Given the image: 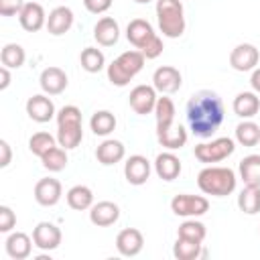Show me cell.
Returning a JSON list of instances; mask_svg holds the SVG:
<instances>
[{
  "label": "cell",
  "instance_id": "ee69618b",
  "mask_svg": "<svg viewBox=\"0 0 260 260\" xmlns=\"http://www.w3.org/2000/svg\"><path fill=\"white\" fill-rule=\"evenodd\" d=\"M250 85H252V89H254L256 93H260V67H256V69L252 71V77H250Z\"/></svg>",
  "mask_w": 260,
  "mask_h": 260
},
{
  "label": "cell",
  "instance_id": "d6986e66",
  "mask_svg": "<svg viewBox=\"0 0 260 260\" xmlns=\"http://www.w3.org/2000/svg\"><path fill=\"white\" fill-rule=\"evenodd\" d=\"M120 217V207L114 201H98L95 205L89 207V219L98 228H108L116 223Z\"/></svg>",
  "mask_w": 260,
  "mask_h": 260
},
{
  "label": "cell",
  "instance_id": "9c48e42d",
  "mask_svg": "<svg viewBox=\"0 0 260 260\" xmlns=\"http://www.w3.org/2000/svg\"><path fill=\"white\" fill-rule=\"evenodd\" d=\"M156 100H158V98H156L154 85H144V83L136 85V87L130 91V95H128L130 108H132L136 114H140V116H146V114L154 112Z\"/></svg>",
  "mask_w": 260,
  "mask_h": 260
},
{
  "label": "cell",
  "instance_id": "d590c367",
  "mask_svg": "<svg viewBox=\"0 0 260 260\" xmlns=\"http://www.w3.org/2000/svg\"><path fill=\"white\" fill-rule=\"evenodd\" d=\"M205 225L197 219H187L179 225L177 230V236L179 238H187V240H193V242H203L205 240Z\"/></svg>",
  "mask_w": 260,
  "mask_h": 260
},
{
  "label": "cell",
  "instance_id": "60d3db41",
  "mask_svg": "<svg viewBox=\"0 0 260 260\" xmlns=\"http://www.w3.org/2000/svg\"><path fill=\"white\" fill-rule=\"evenodd\" d=\"M83 6L91 14H102L112 6V0H83Z\"/></svg>",
  "mask_w": 260,
  "mask_h": 260
},
{
  "label": "cell",
  "instance_id": "7a4b0ae2",
  "mask_svg": "<svg viewBox=\"0 0 260 260\" xmlns=\"http://www.w3.org/2000/svg\"><path fill=\"white\" fill-rule=\"evenodd\" d=\"M154 118H156V140L160 146L169 150H177L185 146L187 130L181 124H175V104L171 98L162 95L156 100Z\"/></svg>",
  "mask_w": 260,
  "mask_h": 260
},
{
  "label": "cell",
  "instance_id": "f35d334b",
  "mask_svg": "<svg viewBox=\"0 0 260 260\" xmlns=\"http://www.w3.org/2000/svg\"><path fill=\"white\" fill-rule=\"evenodd\" d=\"M24 2L22 0H0V14L2 16H12L22 10Z\"/></svg>",
  "mask_w": 260,
  "mask_h": 260
},
{
  "label": "cell",
  "instance_id": "30bf717a",
  "mask_svg": "<svg viewBox=\"0 0 260 260\" xmlns=\"http://www.w3.org/2000/svg\"><path fill=\"white\" fill-rule=\"evenodd\" d=\"M258 59H260V53H258V49H256L254 45H250V43H240V45H236V47L232 49V53H230V65H232V69L242 71V73L256 69Z\"/></svg>",
  "mask_w": 260,
  "mask_h": 260
},
{
  "label": "cell",
  "instance_id": "f6af8a7d",
  "mask_svg": "<svg viewBox=\"0 0 260 260\" xmlns=\"http://www.w3.org/2000/svg\"><path fill=\"white\" fill-rule=\"evenodd\" d=\"M134 2H138V4H146V2H150V0H134Z\"/></svg>",
  "mask_w": 260,
  "mask_h": 260
},
{
  "label": "cell",
  "instance_id": "2e32d148",
  "mask_svg": "<svg viewBox=\"0 0 260 260\" xmlns=\"http://www.w3.org/2000/svg\"><path fill=\"white\" fill-rule=\"evenodd\" d=\"M124 177L130 185H144L150 177V162L142 154H132L124 162Z\"/></svg>",
  "mask_w": 260,
  "mask_h": 260
},
{
  "label": "cell",
  "instance_id": "b9f144b4",
  "mask_svg": "<svg viewBox=\"0 0 260 260\" xmlns=\"http://www.w3.org/2000/svg\"><path fill=\"white\" fill-rule=\"evenodd\" d=\"M10 160H12V150H10V144L2 138L0 140V169H4V167H8L10 165Z\"/></svg>",
  "mask_w": 260,
  "mask_h": 260
},
{
  "label": "cell",
  "instance_id": "5bb4252c",
  "mask_svg": "<svg viewBox=\"0 0 260 260\" xmlns=\"http://www.w3.org/2000/svg\"><path fill=\"white\" fill-rule=\"evenodd\" d=\"M18 20L26 32H37L43 28V24H47V14L39 2H24L22 10L18 12Z\"/></svg>",
  "mask_w": 260,
  "mask_h": 260
},
{
  "label": "cell",
  "instance_id": "ffe728a7",
  "mask_svg": "<svg viewBox=\"0 0 260 260\" xmlns=\"http://www.w3.org/2000/svg\"><path fill=\"white\" fill-rule=\"evenodd\" d=\"M144 246V236L136 228H124L116 238V248L122 256H136Z\"/></svg>",
  "mask_w": 260,
  "mask_h": 260
},
{
  "label": "cell",
  "instance_id": "484cf974",
  "mask_svg": "<svg viewBox=\"0 0 260 260\" xmlns=\"http://www.w3.org/2000/svg\"><path fill=\"white\" fill-rule=\"evenodd\" d=\"M260 110V98L254 91H240L234 98V112L240 118H252Z\"/></svg>",
  "mask_w": 260,
  "mask_h": 260
},
{
  "label": "cell",
  "instance_id": "6da1fadb",
  "mask_svg": "<svg viewBox=\"0 0 260 260\" xmlns=\"http://www.w3.org/2000/svg\"><path fill=\"white\" fill-rule=\"evenodd\" d=\"M187 120L195 136L209 138L223 122L221 98L211 89L195 91L187 102Z\"/></svg>",
  "mask_w": 260,
  "mask_h": 260
},
{
  "label": "cell",
  "instance_id": "8d00e7d4",
  "mask_svg": "<svg viewBox=\"0 0 260 260\" xmlns=\"http://www.w3.org/2000/svg\"><path fill=\"white\" fill-rule=\"evenodd\" d=\"M55 146V138L49 134V132H35L30 138H28V150L35 154V156H43L49 148Z\"/></svg>",
  "mask_w": 260,
  "mask_h": 260
},
{
  "label": "cell",
  "instance_id": "4316f807",
  "mask_svg": "<svg viewBox=\"0 0 260 260\" xmlns=\"http://www.w3.org/2000/svg\"><path fill=\"white\" fill-rule=\"evenodd\" d=\"M93 203V193L87 185H73L69 191H67V205L75 211H83V209H89Z\"/></svg>",
  "mask_w": 260,
  "mask_h": 260
},
{
  "label": "cell",
  "instance_id": "7bdbcfd3",
  "mask_svg": "<svg viewBox=\"0 0 260 260\" xmlns=\"http://www.w3.org/2000/svg\"><path fill=\"white\" fill-rule=\"evenodd\" d=\"M10 85V71L6 65L0 67V89H6Z\"/></svg>",
  "mask_w": 260,
  "mask_h": 260
},
{
  "label": "cell",
  "instance_id": "5b68a950",
  "mask_svg": "<svg viewBox=\"0 0 260 260\" xmlns=\"http://www.w3.org/2000/svg\"><path fill=\"white\" fill-rule=\"evenodd\" d=\"M83 138L81 128V110L77 106H63L57 112V140L63 148H75L79 146Z\"/></svg>",
  "mask_w": 260,
  "mask_h": 260
},
{
  "label": "cell",
  "instance_id": "603a6c76",
  "mask_svg": "<svg viewBox=\"0 0 260 260\" xmlns=\"http://www.w3.org/2000/svg\"><path fill=\"white\" fill-rule=\"evenodd\" d=\"M154 171L162 181H175L181 175V160L171 150L160 152L154 160Z\"/></svg>",
  "mask_w": 260,
  "mask_h": 260
},
{
  "label": "cell",
  "instance_id": "83f0119b",
  "mask_svg": "<svg viewBox=\"0 0 260 260\" xmlns=\"http://www.w3.org/2000/svg\"><path fill=\"white\" fill-rule=\"evenodd\" d=\"M238 207L240 211L254 215L260 211V185H246L242 193L238 195Z\"/></svg>",
  "mask_w": 260,
  "mask_h": 260
},
{
  "label": "cell",
  "instance_id": "f546056e",
  "mask_svg": "<svg viewBox=\"0 0 260 260\" xmlns=\"http://www.w3.org/2000/svg\"><path fill=\"white\" fill-rule=\"evenodd\" d=\"M201 254H205L201 252V242H193L177 236V242L173 244V256L177 260H197Z\"/></svg>",
  "mask_w": 260,
  "mask_h": 260
},
{
  "label": "cell",
  "instance_id": "9a60e30c",
  "mask_svg": "<svg viewBox=\"0 0 260 260\" xmlns=\"http://www.w3.org/2000/svg\"><path fill=\"white\" fill-rule=\"evenodd\" d=\"M126 37H128V41H130L138 51H142V49L156 37V32H154V28H152V24H150L148 20H144V18H132V20L128 22Z\"/></svg>",
  "mask_w": 260,
  "mask_h": 260
},
{
  "label": "cell",
  "instance_id": "e0dca14e",
  "mask_svg": "<svg viewBox=\"0 0 260 260\" xmlns=\"http://www.w3.org/2000/svg\"><path fill=\"white\" fill-rule=\"evenodd\" d=\"M39 83H41V89H43L45 93H49V95H57V93L65 91V87H67L69 81H67V73H65L61 67H57V65H49V67L43 69Z\"/></svg>",
  "mask_w": 260,
  "mask_h": 260
},
{
  "label": "cell",
  "instance_id": "cb8c5ba5",
  "mask_svg": "<svg viewBox=\"0 0 260 260\" xmlns=\"http://www.w3.org/2000/svg\"><path fill=\"white\" fill-rule=\"evenodd\" d=\"M32 242L24 232H14L8 236L6 240V252L12 260H24L30 256V250H32Z\"/></svg>",
  "mask_w": 260,
  "mask_h": 260
},
{
  "label": "cell",
  "instance_id": "1f68e13d",
  "mask_svg": "<svg viewBox=\"0 0 260 260\" xmlns=\"http://www.w3.org/2000/svg\"><path fill=\"white\" fill-rule=\"evenodd\" d=\"M67 148H63L61 144L57 146H53V148H49L43 156H41V162H43V167L47 169V171H51V173H59V171H63L65 167H67V152H65Z\"/></svg>",
  "mask_w": 260,
  "mask_h": 260
},
{
  "label": "cell",
  "instance_id": "4fadbf2b",
  "mask_svg": "<svg viewBox=\"0 0 260 260\" xmlns=\"http://www.w3.org/2000/svg\"><path fill=\"white\" fill-rule=\"evenodd\" d=\"M32 240L39 250H45V252L55 250L61 244V230L51 221H41L32 230Z\"/></svg>",
  "mask_w": 260,
  "mask_h": 260
},
{
  "label": "cell",
  "instance_id": "277c9868",
  "mask_svg": "<svg viewBox=\"0 0 260 260\" xmlns=\"http://www.w3.org/2000/svg\"><path fill=\"white\" fill-rule=\"evenodd\" d=\"M197 185L205 195L225 197L236 189V173L230 167H205L197 175Z\"/></svg>",
  "mask_w": 260,
  "mask_h": 260
},
{
  "label": "cell",
  "instance_id": "d6a6232c",
  "mask_svg": "<svg viewBox=\"0 0 260 260\" xmlns=\"http://www.w3.org/2000/svg\"><path fill=\"white\" fill-rule=\"evenodd\" d=\"M236 140L242 146H256L260 142V126L252 120H244L236 126Z\"/></svg>",
  "mask_w": 260,
  "mask_h": 260
},
{
  "label": "cell",
  "instance_id": "7402d4cb",
  "mask_svg": "<svg viewBox=\"0 0 260 260\" xmlns=\"http://www.w3.org/2000/svg\"><path fill=\"white\" fill-rule=\"evenodd\" d=\"M93 37L98 41V45L102 47H112L118 43L120 39V26L112 16H102L95 26H93Z\"/></svg>",
  "mask_w": 260,
  "mask_h": 260
},
{
  "label": "cell",
  "instance_id": "ac0fdd59",
  "mask_svg": "<svg viewBox=\"0 0 260 260\" xmlns=\"http://www.w3.org/2000/svg\"><path fill=\"white\" fill-rule=\"evenodd\" d=\"M26 114L30 120L43 124V122H49L53 116H55V104L51 98L43 95V93H37V95H30L26 100Z\"/></svg>",
  "mask_w": 260,
  "mask_h": 260
},
{
  "label": "cell",
  "instance_id": "7c38bea8",
  "mask_svg": "<svg viewBox=\"0 0 260 260\" xmlns=\"http://www.w3.org/2000/svg\"><path fill=\"white\" fill-rule=\"evenodd\" d=\"M61 193H63V187L55 177H43L35 183V199L39 205H45V207L55 205L61 199Z\"/></svg>",
  "mask_w": 260,
  "mask_h": 260
},
{
  "label": "cell",
  "instance_id": "52a82bcc",
  "mask_svg": "<svg viewBox=\"0 0 260 260\" xmlns=\"http://www.w3.org/2000/svg\"><path fill=\"white\" fill-rule=\"evenodd\" d=\"M236 144L230 136H221V138H213L211 142H201L195 146V158L199 162H219L223 158H228L234 152Z\"/></svg>",
  "mask_w": 260,
  "mask_h": 260
},
{
  "label": "cell",
  "instance_id": "ba28073f",
  "mask_svg": "<svg viewBox=\"0 0 260 260\" xmlns=\"http://www.w3.org/2000/svg\"><path fill=\"white\" fill-rule=\"evenodd\" d=\"M207 209H209V201L203 195L179 193L171 199V211L181 217H197V215H203Z\"/></svg>",
  "mask_w": 260,
  "mask_h": 260
},
{
  "label": "cell",
  "instance_id": "3957f363",
  "mask_svg": "<svg viewBox=\"0 0 260 260\" xmlns=\"http://www.w3.org/2000/svg\"><path fill=\"white\" fill-rule=\"evenodd\" d=\"M146 57L142 55V51L132 49V51H124L122 55H118L110 65H108V79L112 85L116 87H124L130 83V79H134L140 69L144 67Z\"/></svg>",
  "mask_w": 260,
  "mask_h": 260
},
{
  "label": "cell",
  "instance_id": "44dd1931",
  "mask_svg": "<svg viewBox=\"0 0 260 260\" xmlns=\"http://www.w3.org/2000/svg\"><path fill=\"white\" fill-rule=\"evenodd\" d=\"M73 24V10L69 6H57L47 16V30L55 37L65 35Z\"/></svg>",
  "mask_w": 260,
  "mask_h": 260
},
{
  "label": "cell",
  "instance_id": "836d02e7",
  "mask_svg": "<svg viewBox=\"0 0 260 260\" xmlns=\"http://www.w3.org/2000/svg\"><path fill=\"white\" fill-rule=\"evenodd\" d=\"M26 55H24V49L18 45V43H6L0 51V61L2 65H6L8 69H18L22 63H24Z\"/></svg>",
  "mask_w": 260,
  "mask_h": 260
},
{
  "label": "cell",
  "instance_id": "f1b7e54d",
  "mask_svg": "<svg viewBox=\"0 0 260 260\" xmlns=\"http://www.w3.org/2000/svg\"><path fill=\"white\" fill-rule=\"evenodd\" d=\"M240 179L244 185H260V154H248L240 160Z\"/></svg>",
  "mask_w": 260,
  "mask_h": 260
},
{
  "label": "cell",
  "instance_id": "ab89813d",
  "mask_svg": "<svg viewBox=\"0 0 260 260\" xmlns=\"http://www.w3.org/2000/svg\"><path fill=\"white\" fill-rule=\"evenodd\" d=\"M160 53H162V41H160V37L156 35V37L142 49V55H144L146 59H156Z\"/></svg>",
  "mask_w": 260,
  "mask_h": 260
},
{
  "label": "cell",
  "instance_id": "4dcf8cb0",
  "mask_svg": "<svg viewBox=\"0 0 260 260\" xmlns=\"http://www.w3.org/2000/svg\"><path fill=\"white\" fill-rule=\"evenodd\" d=\"M89 126H91V130H93V134H98V136H108V134H112V132L116 130V116H114L112 112H108V110H98V112L91 116Z\"/></svg>",
  "mask_w": 260,
  "mask_h": 260
},
{
  "label": "cell",
  "instance_id": "d4e9b609",
  "mask_svg": "<svg viewBox=\"0 0 260 260\" xmlns=\"http://www.w3.org/2000/svg\"><path fill=\"white\" fill-rule=\"evenodd\" d=\"M124 144L120 140H114V138H108L104 140L102 144H98L95 148V158L102 162V165H116L124 158Z\"/></svg>",
  "mask_w": 260,
  "mask_h": 260
},
{
  "label": "cell",
  "instance_id": "74e56055",
  "mask_svg": "<svg viewBox=\"0 0 260 260\" xmlns=\"http://www.w3.org/2000/svg\"><path fill=\"white\" fill-rule=\"evenodd\" d=\"M16 225V215L8 205H0V232H10Z\"/></svg>",
  "mask_w": 260,
  "mask_h": 260
},
{
  "label": "cell",
  "instance_id": "8992f818",
  "mask_svg": "<svg viewBox=\"0 0 260 260\" xmlns=\"http://www.w3.org/2000/svg\"><path fill=\"white\" fill-rule=\"evenodd\" d=\"M158 28L169 39H179L185 32V10L181 0H156Z\"/></svg>",
  "mask_w": 260,
  "mask_h": 260
},
{
  "label": "cell",
  "instance_id": "e575fe53",
  "mask_svg": "<svg viewBox=\"0 0 260 260\" xmlns=\"http://www.w3.org/2000/svg\"><path fill=\"white\" fill-rule=\"evenodd\" d=\"M79 63H81V67H83L87 73H98V71L104 69L106 57H104V53H102L100 49H95V47H85V49L81 51V55H79Z\"/></svg>",
  "mask_w": 260,
  "mask_h": 260
},
{
  "label": "cell",
  "instance_id": "8fae6325",
  "mask_svg": "<svg viewBox=\"0 0 260 260\" xmlns=\"http://www.w3.org/2000/svg\"><path fill=\"white\" fill-rule=\"evenodd\" d=\"M181 83H183V75L173 65H160L152 73V85L160 93H175L181 89Z\"/></svg>",
  "mask_w": 260,
  "mask_h": 260
}]
</instances>
